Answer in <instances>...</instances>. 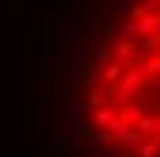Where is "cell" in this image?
<instances>
[{
    "label": "cell",
    "mask_w": 160,
    "mask_h": 157,
    "mask_svg": "<svg viewBox=\"0 0 160 157\" xmlns=\"http://www.w3.org/2000/svg\"><path fill=\"white\" fill-rule=\"evenodd\" d=\"M72 130L116 157H160V0H97L72 47Z\"/></svg>",
    "instance_id": "6da1fadb"
}]
</instances>
